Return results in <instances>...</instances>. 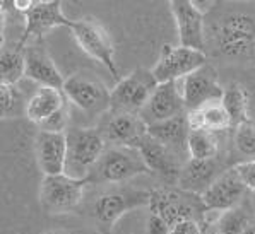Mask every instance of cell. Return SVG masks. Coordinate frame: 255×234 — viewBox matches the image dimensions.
Returning a JSON list of instances; mask_svg holds the SVG:
<instances>
[{"label": "cell", "mask_w": 255, "mask_h": 234, "mask_svg": "<svg viewBox=\"0 0 255 234\" xmlns=\"http://www.w3.org/2000/svg\"><path fill=\"white\" fill-rule=\"evenodd\" d=\"M105 151L107 140L100 128H70L67 132L65 174L70 178L88 179Z\"/></svg>", "instance_id": "6da1fadb"}, {"label": "cell", "mask_w": 255, "mask_h": 234, "mask_svg": "<svg viewBox=\"0 0 255 234\" xmlns=\"http://www.w3.org/2000/svg\"><path fill=\"white\" fill-rule=\"evenodd\" d=\"M151 173L140 152L134 147L112 146L101 156L88 176L89 183H122Z\"/></svg>", "instance_id": "7a4b0ae2"}, {"label": "cell", "mask_w": 255, "mask_h": 234, "mask_svg": "<svg viewBox=\"0 0 255 234\" xmlns=\"http://www.w3.org/2000/svg\"><path fill=\"white\" fill-rule=\"evenodd\" d=\"M69 29L76 38L77 45L82 52L93 60L100 62L110 70V76L119 82L122 77L119 76V67L115 62V45L103 24L93 17L72 19Z\"/></svg>", "instance_id": "3957f363"}, {"label": "cell", "mask_w": 255, "mask_h": 234, "mask_svg": "<svg viewBox=\"0 0 255 234\" xmlns=\"http://www.w3.org/2000/svg\"><path fill=\"white\" fill-rule=\"evenodd\" d=\"M156 87H158V82L151 70L137 69L127 74L110 91V111L140 115Z\"/></svg>", "instance_id": "277c9868"}, {"label": "cell", "mask_w": 255, "mask_h": 234, "mask_svg": "<svg viewBox=\"0 0 255 234\" xmlns=\"http://www.w3.org/2000/svg\"><path fill=\"white\" fill-rule=\"evenodd\" d=\"M89 181L70 178L67 174L43 176L40 183V204L52 214L74 210L82 202Z\"/></svg>", "instance_id": "5b68a950"}, {"label": "cell", "mask_w": 255, "mask_h": 234, "mask_svg": "<svg viewBox=\"0 0 255 234\" xmlns=\"http://www.w3.org/2000/svg\"><path fill=\"white\" fill-rule=\"evenodd\" d=\"M216 43L226 57L255 53V19L242 12L230 14L216 29Z\"/></svg>", "instance_id": "8992f818"}, {"label": "cell", "mask_w": 255, "mask_h": 234, "mask_svg": "<svg viewBox=\"0 0 255 234\" xmlns=\"http://www.w3.org/2000/svg\"><path fill=\"white\" fill-rule=\"evenodd\" d=\"M207 57L206 53L197 52V50L183 48V46H163L159 53L158 62L151 69L158 84L166 82H178L185 79L192 72L206 65Z\"/></svg>", "instance_id": "52a82bcc"}, {"label": "cell", "mask_w": 255, "mask_h": 234, "mask_svg": "<svg viewBox=\"0 0 255 234\" xmlns=\"http://www.w3.org/2000/svg\"><path fill=\"white\" fill-rule=\"evenodd\" d=\"M64 94L70 104L84 113L101 115L110 111V91L101 80L76 74L65 79Z\"/></svg>", "instance_id": "ba28073f"}, {"label": "cell", "mask_w": 255, "mask_h": 234, "mask_svg": "<svg viewBox=\"0 0 255 234\" xmlns=\"http://www.w3.org/2000/svg\"><path fill=\"white\" fill-rule=\"evenodd\" d=\"M149 204L151 190L127 188L122 192H108L100 195L94 202V217L105 228H113L125 214L140 207H149Z\"/></svg>", "instance_id": "9c48e42d"}, {"label": "cell", "mask_w": 255, "mask_h": 234, "mask_svg": "<svg viewBox=\"0 0 255 234\" xmlns=\"http://www.w3.org/2000/svg\"><path fill=\"white\" fill-rule=\"evenodd\" d=\"M245 193V183H243V179L233 166L230 169L223 171L199 198H201V204L206 212L221 214L240 205Z\"/></svg>", "instance_id": "30bf717a"}, {"label": "cell", "mask_w": 255, "mask_h": 234, "mask_svg": "<svg viewBox=\"0 0 255 234\" xmlns=\"http://www.w3.org/2000/svg\"><path fill=\"white\" fill-rule=\"evenodd\" d=\"M170 9L175 19L180 46L206 53L204 10L199 7V3L188 0H173L170 2Z\"/></svg>", "instance_id": "8fae6325"}, {"label": "cell", "mask_w": 255, "mask_h": 234, "mask_svg": "<svg viewBox=\"0 0 255 234\" xmlns=\"http://www.w3.org/2000/svg\"><path fill=\"white\" fill-rule=\"evenodd\" d=\"M72 19L67 17L58 0H36L24 15V33L19 43L26 45L29 40H40L43 34L55 28H69Z\"/></svg>", "instance_id": "7c38bea8"}, {"label": "cell", "mask_w": 255, "mask_h": 234, "mask_svg": "<svg viewBox=\"0 0 255 234\" xmlns=\"http://www.w3.org/2000/svg\"><path fill=\"white\" fill-rule=\"evenodd\" d=\"M180 92H182L183 103L188 111L199 110L214 101H221L225 87L218 82V76L211 67L204 65L187 76L185 79L178 80Z\"/></svg>", "instance_id": "4fadbf2b"}, {"label": "cell", "mask_w": 255, "mask_h": 234, "mask_svg": "<svg viewBox=\"0 0 255 234\" xmlns=\"http://www.w3.org/2000/svg\"><path fill=\"white\" fill-rule=\"evenodd\" d=\"M149 125L137 113L108 111V118L101 125L100 132L112 146L135 147L147 135Z\"/></svg>", "instance_id": "5bb4252c"}, {"label": "cell", "mask_w": 255, "mask_h": 234, "mask_svg": "<svg viewBox=\"0 0 255 234\" xmlns=\"http://www.w3.org/2000/svg\"><path fill=\"white\" fill-rule=\"evenodd\" d=\"M26 55V77L33 82L40 84V87L64 89L65 79L57 69L52 57L46 52L41 38L24 45Z\"/></svg>", "instance_id": "9a60e30c"}, {"label": "cell", "mask_w": 255, "mask_h": 234, "mask_svg": "<svg viewBox=\"0 0 255 234\" xmlns=\"http://www.w3.org/2000/svg\"><path fill=\"white\" fill-rule=\"evenodd\" d=\"M34 156L43 176L65 174L67 162V134L40 130L34 139Z\"/></svg>", "instance_id": "2e32d148"}, {"label": "cell", "mask_w": 255, "mask_h": 234, "mask_svg": "<svg viewBox=\"0 0 255 234\" xmlns=\"http://www.w3.org/2000/svg\"><path fill=\"white\" fill-rule=\"evenodd\" d=\"M183 111H185V103L180 92V84L166 82L158 84L147 104L140 111V116L146 120L147 125H152L183 115Z\"/></svg>", "instance_id": "e0dca14e"}, {"label": "cell", "mask_w": 255, "mask_h": 234, "mask_svg": "<svg viewBox=\"0 0 255 234\" xmlns=\"http://www.w3.org/2000/svg\"><path fill=\"white\" fill-rule=\"evenodd\" d=\"M144 157L151 173H158L170 181H178L182 166L178 162V156L173 154L166 146H163L159 140H156L152 135H146L135 147Z\"/></svg>", "instance_id": "ac0fdd59"}, {"label": "cell", "mask_w": 255, "mask_h": 234, "mask_svg": "<svg viewBox=\"0 0 255 234\" xmlns=\"http://www.w3.org/2000/svg\"><path fill=\"white\" fill-rule=\"evenodd\" d=\"M221 173H218V164H216V159L211 161H195V159H188L185 164L182 166L178 176V188L182 192L194 193L197 197L206 192L211 186V183Z\"/></svg>", "instance_id": "d6986e66"}, {"label": "cell", "mask_w": 255, "mask_h": 234, "mask_svg": "<svg viewBox=\"0 0 255 234\" xmlns=\"http://www.w3.org/2000/svg\"><path fill=\"white\" fill-rule=\"evenodd\" d=\"M188 132H190V125H188L187 115L183 113V115L166 120V122L149 125L147 134L152 135L156 140H159L163 146H166L178 157L183 154L188 157V152H187Z\"/></svg>", "instance_id": "ffe728a7"}, {"label": "cell", "mask_w": 255, "mask_h": 234, "mask_svg": "<svg viewBox=\"0 0 255 234\" xmlns=\"http://www.w3.org/2000/svg\"><path fill=\"white\" fill-rule=\"evenodd\" d=\"M65 104H67V97H65L62 89L38 87L36 92L27 99L24 115L29 122L41 125L57 111H60Z\"/></svg>", "instance_id": "44dd1931"}, {"label": "cell", "mask_w": 255, "mask_h": 234, "mask_svg": "<svg viewBox=\"0 0 255 234\" xmlns=\"http://www.w3.org/2000/svg\"><path fill=\"white\" fill-rule=\"evenodd\" d=\"M149 209L152 214L163 217L168 222V226L180 219H185V217H194L195 214L194 205H190L182 195L171 192V190H151Z\"/></svg>", "instance_id": "7402d4cb"}, {"label": "cell", "mask_w": 255, "mask_h": 234, "mask_svg": "<svg viewBox=\"0 0 255 234\" xmlns=\"http://www.w3.org/2000/svg\"><path fill=\"white\" fill-rule=\"evenodd\" d=\"M187 118L190 128H202V130L213 132V134H219V132L233 128L228 113L221 104V101H214V103L206 104V106L199 108V110L188 111Z\"/></svg>", "instance_id": "603a6c76"}, {"label": "cell", "mask_w": 255, "mask_h": 234, "mask_svg": "<svg viewBox=\"0 0 255 234\" xmlns=\"http://www.w3.org/2000/svg\"><path fill=\"white\" fill-rule=\"evenodd\" d=\"M26 77V55L24 45L15 43L12 48H3L0 57V84L15 85Z\"/></svg>", "instance_id": "cb8c5ba5"}, {"label": "cell", "mask_w": 255, "mask_h": 234, "mask_svg": "<svg viewBox=\"0 0 255 234\" xmlns=\"http://www.w3.org/2000/svg\"><path fill=\"white\" fill-rule=\"evenodd\" d=\"M221 104L228 113L233 128L249 122V94H247L245 87L242 84L233 82L228 87H225Z\"/></svg>", "instance_id": "d4e9b609"}, {"label": "cell", "mask_w": 255, "mask_h": 234, "mask_svg": "<svg viewBox=\"0 0 255 234\" xmlns=\"http://www.w3.org/2000/svg\"><path fill=\"white\" fill-rule=\"evenodd\" d=\"M187 152L188 159H195V161L216 159L219 152L218 137L213 132L202 130V128H190L187 140Z\"/></svg>", "instance_id": "484cf974"}, {"label": "cell", "mask_w": 255, "mask_h": 234, "mask_svg": "<svg viewBox=\"0 0 255 234\" xmlns=\"http://www.w3.org/2000/svg\"><path fill=\"white\" fill-rule=\"evenodd\" d=\"M252 222L254 221L249 210L238 205L219 214L218 222H216V231L219 234H243Z\"/></svg>", "instance_id": "4316f807"}, {"label": "cell", "mask_w": 255, "mask_h": 234, "mask_svg": "<svg viewBox=\"0 0 255 234\" xmlns=\"http://www.w3.org/2000/svg\"><path fill=\"white\" fill-rule=\"evenodd\" d=\"M235 147L247 157L255 159V123L245 122L235 127Z\"/></svg>", "instance_id": "83f0119b"}, {"label": "cell", "mask_w": 255, "mask_h": 234, "mask_svg": "<svg viewBox=\"0 0 255 234\" xmlns=\"http://www.w3.org/2000/svg\"><path fill=\"white\" fill-rule=\"evenodd\" d=\"M69 101L60 111H57L53 116H50L46 122L40 125V130L53 132V134H67V123H69Z\"/></svg>", "instance_id": "f1b7e54d"}, {"label": "cell", "mask_w": 255, "mask_h": 234, "mask_svg": "<svg viewBox=\"0 0 255 234\" xmlns=\"http://www.w3.org/2000/svg\"><path fill=\"white\" fill-rule=\"evenodd\" d=\"M0 99H2V118L14 115L15 106L19 104V92L15 85L0 84Z\"/></svg>", "instance_id": "f546056e"}, {"label": "cell", "mask_w": 255, "mask_h": 234, "mask_svg": "<svg viewBox=\"0 0 255 234\" xmlns=\"http://www.w3.org/2000/svg\"><path fill=\"white\" fill-rule=\"evenodd\" d=\"M168 234H204L202 228L194 217H185V219H180L173 222L170 226V231Z\"/></svg>", "instance_id": "4dcf8cb0"}, {"label": "cell", "mask_w": 255, "mask_h": 234, "mask_svg": "<svg viewBox=\"0 0 255 234\" xmlns=\"http://www.w3.org/2000/svg\"><path fill=\"white\" fill-rule=\"evenodd\" d=\"M235 169L238 171L240 178L243 179L247 190H252V192H255V159L238 162V164H235Z\"/></svg>", "instance_id": "1f68e13d"}, {"label": "cell", "mask_w": 255, "mask_h": 234, "mask_svg": "<svg viewBox=\"0 0 255 234\" xmlns=\"http://www.w3.org/2000/svg\"><path fill=\"white\" fill-rule=\"evenodd\" d=\"M146 229H147V234H168L170 231V226L168 222L159 217L158 214H152L147 217V222H146Z\"/></svg>", "instance_id": "d6a6232c"}, {"label": "cell", "mask_w": 255, "mask_h": 234, "mask_svg": "<svg viewBox=\"0 0 255 234\" xmlns=\"http://www.w3.org/2000/svg\"><path fill=\"white\" fill-rule=\"evenodd\" d=\"M243 234H255V221L249 226V228L245 229V233H243Z\"/></svg>", "instance_id": "836d02e7"}, {"label": "cell", "mask_w": 255, "mask_h": 234, "mask_svg": "<svg viewBox=\"0 0 255 234\" xmlns=\"http://www.w3.org/2000/svg\"><path fill=\"white\" fill-rule=\"evenodd\" d=\"M45 234H69V233H65V231H48Z\"/></svg>", "instance_id": "e575fe53"}, {"label": "cell", "mask_w": 255, "mask_h": 234, "mask_svg": "<svg viewBox=\"0 0 255 234\" xmlns=\"http://www.w3.org/2000/svg\"><path fill=\"white\" fill-rule=\"evenodd\" d=\"M204 234H219L218 231H216V229H211V231H206Z\"/></svg>", "instance_id": "d590c367"}]
</instances>
